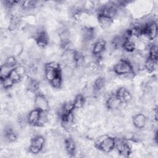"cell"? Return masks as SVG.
Here are the masks:
<instances>
[{"label":"cell","instance_id":"cb8c5ba5","mask_svg":"<svg viewBox=\"0 0 158 158\" xmlns=\"http://www.w3.org/2000/svg\"><path fill=\"white\" fill-rule=\"evenodd\" d=\"M12 69H14V68H11L10 67L8 66L6 64H2L1 67V71H0L1 79H3V78H5L6 77H8Z\"/></svg>","mask_w":158,"mask_h":158},{"label":"cell","instance_id":"f1b7e54d","mask_svg":"<svg viewBox=\"0 0 158 158\" xmlns=\"http://www.w3.org/2000/svg\"><path fill=\"white\" fill-rule=\"evenodd\" d=\"M1 81L2 86L4 89H9L14 84H15L14 81L12 80L9 77H7L3 79H1Z\"/></svg>","mask_w":158,"mask_h":158},{"label":"cell","instance_id":"e0dca14e","mask_svg":"<svg viewBox=\"0 0 158 158\" xmlns=\"http://www.w3.org/2000/svg\"><path fill=\"white\" fill-rule=\"evenodd\" d=\"M64 148L70 156H74L76 151V144L72 138H67L64 140Z\"/></svg>","mask_w":158,"mask_h":158},{"label":"cell","instance_id":"603a6c76","mask_svg":"<svg viewBox=\"0 0 158 158\" xmlns=\"http://www.w3.org/2000/svg\"><path fill=\"white\" fill-rule=\"evenodd\" d=\"M106 84V80L104 79V77H99L98 78H96V80L94 82L93 85V90H94V93L95 92H99L104 87Z\"/></svg>","mask_w":158,"mask_h":158},{"label":"cell","instance_id":"d6986e66","mask_svg":"<svg viewBox=\"0 0 158 158\" xmlns=\"http://www.w3.org/2000/svg\"><path fill=\"white\" fill-rule=\"evenodd\" d=\"M122 47L127 52H133L136 48V43L130 38L124 39Z\"/></svg>","mask_w":158,"mask_h":158},{"label":"cell","instance_id":"7402d4cb","mask_svg":"<svg viewBox=\"0 0 158 158\" xmlns=\"http://www.w3.org/2000/svg\"><path fill=\"white\" fill-rule=\"evenodd\" d=\"M157 62V59H154L148 56L147 59L145 60V62L144 64V68L148 70V72H152L156 68Z\"/></svg>","mask_w":158,"mask_h":158},{"label":"cell","instance_id":"9a60e30c","mask_svg":"<svg viewBox=\"0 0 158 158\" xmlns=\"http://www.w3.org/2000/svg\"><path fill=\"white\" fill-rule=\"evenodd\" d=\"M106 104L109 109L115 110L118 109L120 106L122 104V102L116 97L115 93H114L109 95L106 100Z\"/></svg>","mask_w":158,"mask_h":158},{"label":"cell","instance_id":"7c38bea8","mask_svg":"<svg viewBox=\"0 0 158 158\" xmlns=\"http://www.w3.org/2000/svg\"><path fill=\"white\" fill-rule=\"evenodd\" d=\"M98 21L102 29L107 30L112 25L114 19L103 14H98Z\"/></svg>","mask_w":158,"mask_h":158},{"label":"cell","instance_id":"5bb4252c","mask_svg":"<svg viewBox=\"0 0 158 158\" xmlns=\"http://www.w3.org/2000/svg\"><path fill=\"white\" fill-rule=\"evenodd\" d=\"M60 123L62 127L65 130H69L72 128L73 123H74V116L73 115V112L62 116L60 117Z\"/></svg>","mask_w":158,"mask_h":158},{"label":"cell","instance_id":"ba28073f","mask_svg":"<svg viewBox=\"0 0 158 158\" xmlns=\"http://www.w3.org/2000/svg\"><path fill=\"white\" fill-rule=\"evenodd\" d=\"M107 43L104 40H99L94 43L92 48V54L97 58L102 57V54L106 49Z\"/></svg>","mask_w":158,"mask_h":158},{"label":"cell","instance_id":"8992f818","mask_svg":"<svg viewBox=\"0 0 158 158\" xmlns=\"http://www.w3.org/2000/svg\"><path fill=\"white\" fill-rule=\"evenodd\" d=\"M118 152L123 156H129L131 152V149L127 142L123 138H115V146Z\"/></svg>","mask_w":158,"mask_h":158},{"label":"cell","instance_id":"ac0fdd59","mask_svg":"<svg viewBox=\"0 0 158 158\" xmlns=\"http://www.w3.org/2000/svg\"><path fill=\"white\" fill-rule=\"evenodd\" d=\"M4 138L9 142H14L17 139V133L10 127H7L4 129Z\"/></svg>","mask_w":158,"mask_h":158},{"label":"cell","instance_id":"484cf974","mask_svg":"<svg viewBox=\"0 0 158 158\" xmlns=\"http://www.w3.org/2000/svg\"><path fill=\"white\" fill-rule=\"evenodd\" d=\"M12 80L14 81L15 83H17L20 81L22 76L20 74L17 72V70L15 69V68H14L10 71L9 76H8Z\"/></svg>","mask_w":158,"mask_h":158},{"label":"cell","instance_id":"5b68a950","mask_svg":"<svg viewBox=\"0 0 158 158\" xmlns=\"http://www.w3.org/2000/svg\"><path fill=\"white\" fill-rule=\"evenodd\" d=\"M34 104L36 109L41 111L48 112L49 110V104L46 96L40 93L35 95Z\"/></svg>","mask_w":158,"mask_h":158},{"label":"cell","instance_id":"7a4b0ae2","mask_svg":"<svg viewBox=\"0 0 158 158\" xmlns=\"http://www.w3.org/2000/svg\"><path fill=\"white\" fill-rule=\"evenodd\" d=\"M114 72L118 75L134 74L131 63L126 59H120L114 66Z\"/></svg>","mask_w":158,"mask_h":158},{"label":"cell","instance_id":"277c9868","mask_svg":"<svg viewBox=\"0 0 158 158\" xmlns=\"http://www.w3.org/2000/svg\"><path fill=\"white\" fill-rule=\"evenodd\" d=\"M45 144V139L41 135H36L31 138L29 151L33 154H38L41 151Z\"/></svg>","mask_w":158,"mask_h":158},{"label":"cell","instance_id":"44dd1931","mask_svg":"<svg viewBox=\"0 0 158 158\" xmlns=\"http://www.w3.org/2000/svg\"><path fill=\"white\" fill-rule=\"evenodd\" d=\"M75 109H78L82 108L86 102V98L83 94H77L73 101Z\"/></svg>","mask_w":158,"mask_h":158},{"label":"cell","instance_id":"ffe728a7","mask_svg":"<svg viewBox=\"0 0 158 158\" xmlns=\"http://www.w3.org/2000/svg\"><path fill=\"white\" fill-rule=\"evenodd\" d=\"M22 17L19 14H12L9 21V29L11 30L15 29L20 23Z\"/></svg>","mask_w":158,"mask_h":158},{"label":"cell","instance_id":"3957f363","mask_svg":"<svg viewBox=\"0 0 158 158\" xmlns=\"http://www.w3.org/2000/svg\"><path fill=\"white\" fill-rule=\"evenodd\" d=\"M157 23L154 20L146 23L143 26V35L146 36L148 40H154L157 37Z\"/></svg>","mask_w":158,"mask_h":158},{"label":"cell","instance_id":"f546056e","mask_svg":"<svg viewBox=\"0 0 158 158\" xmlns=\"http://www.w3.org/2000/svg\"><path fill=\"white\" fill-rule=\"evenodd\" d=\"M149 57L157 59V44H152L149 47Z\"/></svg>","mask_w":158,"mask_h":158},{"label":"cell","instance_id":"83f0119b","mask_svg":"<svg viewBox=\"0 0 158 158\" xmlns=\"http://www.w3.org/2000/svg\"><path fill=\"white\" fill-rule=\"evenodd\" d=\"M16 58L17 57H15V56L10 55L6 58L4 64H6L8 66L10 67L11 68H15L17 64V60Z\"/></svg>","mask_w":158,"mask_h":158},{"label":"cell","instance_id":"9c48e42d","mask_svg":"<svg viewBox=\"0 0 158 158\" xmlns=\"http://www.w3.org/2000/svg\"><path fill=\"white\" fill-rule=\"evenodd\" d=\"M116 97L122 103H128L131 100V95L130 91L126 88L122 86L117 89L115 93Z\"/></svg>","mask_w":158,"mask_h":158},{"label":"cell","instance_id":"52a82bcc","mask_svg":"<svg viewBox=\"0 0 158 158\" xmlns=\"http://www.w3.org/2000/svg\"><path fill=\"white\" fill-rule=\"evenodd\" d=\"M33 38L36 41L37 46L39 48H44L46 46H48V44H49V36L47 32L43 29L38 28L37 33H36V35Z\"/></svg>","mask_w":158,"mask_h":158},{"label":"cell","instance_id":"30bf717a","mask_svg":"<svg viewBox=\"0 0 158 158\" xmlns=\"http://www.w3.org/2000/svg\"><path fill=\"white\" fill-rule=\"evenodd\" d=\"M96 35V31L94 28L89 27H85L81 30V36L83 43L85 44L88 43L92 41Z\"/></svg>","mask_w":158,"mask_h":158},{"label":"cell","instance_id":"d4e9b609","mask_svg":"<svg viewBox=\"0 0 158 158\" xmlns=\"http://www.w3.org/2000/svg\"><path fill=\"white\" fill-rule=\"evenodd\" d=\"M23 51V44H22L20 43H18L15 44L14 46V48L12 49V55L15 56V57H19L20 56Z\"/></svg>","mask_w":158,"mask_h":158},{"label":"cell","instance_id":"4316f807","mask_svg":"<svg viewBox=\"0 0 158 158\" xmlns=\"http://www.w3.org/2000/svg\"><path fill=\"white\" fill-rule=\"evenodd\" d=\"M62 81H63L62 75H59V76H57L56 78H54L51 81L49 82V83L53 88L58 89V88H60V86H62Z\"/></svg>","mask_w":158,"mask_h":158},{"label":"cell","instance_id":"4fadbf2b","mask_svg":"<svg viewBox=\"0 0 158 158\" xmlns=\"http://www.w3.org/2000/svg\"><path fill=\"white\" fill-rule=\"evenodd\" d=\"M40 114H41V110H40L39 109L35 108V109L31 110L27 117V122L32 126L37 127L38 123L40 119Z\"/></svg>","mask_w":158,"mask_h":158},{"label":"cell","instance_id":"8fae6325","mask_svg":"<svg viewBox=\"0 0 158 158\" xmlns=\"http://www.w3.org/2000/svg\"><path fill=\"white\" fill-rule=\"evenodd\" d=\"M147 118L146 116L141 113H138L133 115L132 118V122L135 128L142 129L145 127L146 125Z\"/></svg>","mask_w":158,"mask_h":158},{"label":"cell","instance_id":"2e32d148","mask_svg":"<svg viewBox=\"0 0 158 158\" xmlns=\"http://www.w3.org/2000/svg\"><path fill=\"white\" fill-rule=\"evenodd\" d=\"M85 63V56L80 51L74 50L73 52V64L75 67L80 69L84 66Z\"/></svg>","mask_w":158,"mask_h":158},{"label":"cell","instance_id":"6da1fadb","mask_svg":"<svg viewBox=\"0 0 158 158\" xmlns=\"http://www.w3.org/2000/svg\"><path fill=\"white\" fill-rule=\"evenodd\" d=\"M95 146L104 152H110L115 148V138L110 136H102L96 141Z\"/></svg>","mask_w":158,"mask_h":158}]
</instances>
